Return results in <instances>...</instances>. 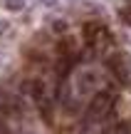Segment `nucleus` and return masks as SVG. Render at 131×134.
I'll use <instances>...</instances> for the list:
<instances>
[{"label": "nucleus", "instance_id": "nucleus-1", "mask_svg": "<svg viewBox=\"0 0 131 134\" xmlns=\"http://www.w3.org/2000/svg\"><path fill=\"white\" fill-rule=\"evenodd\" d=\"M114 104H116V92L114 90H99L92 97L89 107H87V122H94V124L97 122H104L111 114Z\"/></svg>", "mask_w": 131, "mask_h": 134}, {"label": "nucleus", "instance_id": "nucleus-2", "mask_svg": "<svg viewBox=\"0 0 131 134\" xmlns=\"http://www.w3.org/2000/svg\"><path fill=\"white\" fill-rule=\"evenodd\" d=\"M119 18H121L124 25H131V3H126L121 10H119Z\"/></svg>", "mask_w": 131, "mask_h": 134}, {"label": "nucleus", "instance_id": "nucleus-3", "mask_svg": "<svg viewBox=\"0 0 131 134\" xmlns=\"http://www.w3.org/2000/svg\"><path fill=\"white\" fill-rule=\"evenodd\" d=\"M25 5V0H5V8L8 10H20Z\"/></svg>", "mask_w": 131, "mask_h": 134}, {"label": "nucleus", "instance_id": "nucleus-4", "mask_svg": "<svg viewBox=\"0 0 131 134\" xmlns=\"http://www.w3.org/2000/svg\"><path fill=\"white\" fill-rule=\"evenodd\" d=\"M114 134H129V127H126V124H121V127H119V129L114 132Z\"/></svg>", "mask_w": 131, "mask_h": 134}]
</instances>
